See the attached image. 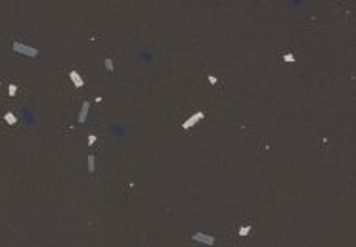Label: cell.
Returning <instances> with one entry per match:
<instances>
[{
    "label": "cell",
    "mask_w": 356,
    "mask_h": 247,
    "mask_svg": "<svg viewBox=\"0 0 356 247\" xmlns=\"http://www.w3.org/2000/svg\"><path fill=\"white\" fill-rule=\"evenodd\" d=\"M12 48H14L17 54H25V56H29V58H36V56H38V50H36V48L27 46V44H21V42H14V44H12Z\"/></svg>",
    "instance_id": "obj_1"
},
{
    "label": "cell",
    "mask_w": 356,
    "mask_h": 247,
    "mask_svg": "<svg viewBox=\"0 0 356 247\" xmlns=\"http://www.w3.org/2000/svg\"><path fill=\"white\" fill-rule=\"evenodd\" d=\"M203 117H205V113H203V111H197L195 115H192V117H190V119H188V121H186V123H184V125H182V127H184V128H192L193 125H195L197 121H201V119H203Z\"/></svg>",
    "instance_id": "obj_2"
},
{
    "label": "cell",
    "mask_w": 356,
    "mask_h": 247,
    "mask_svg": "<svg viewBox=\"0 0 356 247\" xmlns=\"http://www.w3.org/2000/svg\"><path fill=\"white\" fill-rule=\"evenodd\" d=\"M193 240H195V241H203V243H209V245L214 243V238L213 236H207V234H201V232L193 234Z\"/></svg>",
    "instance_id": "obj_3"
},
{
    "label": "cell",
    "mask_w": 356,
    "mask_h": 247,
    "mask_svg": "<svg viewBox=\"0 0 356 247\" xmlns=\"http://www.w3.org/2000/svg\"><path fill=\"white\" fill-rule=\"evenodd\" d=\"M88 109H90V102H84L82 107H80V113H79V123H84V121H86Z\"/></svg>",
    "instance_id": "obj_4"
},
{
    "label": "cell",
    "mask_w": 356,
    "mask_h": 247,
    "mask_svg": "<svg viewBox=\"0 0 356 247\" xmlns=\"http://www.w3.org/2000/svg\"><path fill=\"white\" fill-rule=\"evenodd\" d=\"M69 77H71L73 84H75L77 88H80V86H82V84H84V80L80 79V75H79V73H77V71H71V73H69Z\"/></svg>",
    "instance_id": "obj_5"
},
{
    "label": "cell",
    "mask_w": 356,
    "mask_h": 247,
    "mask_svg": "<svg viewBox=\"0 0 356 247\" xmlns=\"http://www.w3.org/2000/svg\"><path fill=\"white\" fill-rule=\"evenodd\" d=\"M4 119H6L8 125H15V123H17V119H15L14 113H6V115H4Z\"/></svg>",
    "instance_id": "obj_6"
},
{
    "label": "cell",
    "mask_w": 356,
    "mask_h": 247,
    "mask_svg": "<svg viewBox=\"0 0 356 247\" xmlns=\"http://www.w3.org/2000/svg\"><path fill=\"white\" fill-rule=\"evenodd\" d=\"M86 161H88V171L94 172V163H96V161H94V155H88V157H86Z\"/></svg>",
    "instance_id": "obj_7"
},
{
    "label": "cell",
    "mask_w": 356,
    "mask_h": 247,
    "mask_svg": "<svg viewBox=\"0 0 356 247\" xmlns=\"http://www.w3.org/2000/svg\"><path fill=\"white\" fill-rule=\"evenodd\" d=\"M251 232V226H243V228H240V236H247Z\"/></svg>",
    "instance_id": "obj_8"
},
{
    "label": "cell",
    "mask_w": 356,
    "mask_h": 247,
    "mask_svg": "<svg viewBox=\"0 0 356 247\" xmlns=\"http://www.w3.org/2000/svg\"><path fill=\"white\" fill-rule=\"evenodd\" d=\"M8 92H10V96H15V92H17V86H15V84H10V86H8Z\"/></svg>",
    "instance_id": "obj_9"
},
{
    "label": "cell",
    "mask_w": 356,
    "mask_h": 247,
    "mask_svg": "<svg viewBox=\"0 0 356 247\" xmlns=\"http://www.w3.org/2000/svg\"><path fill=\"white\" fill-rule=\"evenodd\" d=\"M103 63H106V69H107V71H113V62H111V59H109V58H107V59H106V62H103Z\"/></svg>",
    "instance_id": "obj_10"
},
{
    "label": "cell",
    "mask_w": 356,
    "mask_h": 247,
    "mask_svg": "<svg viewBox=\"0 0 356 247\" xmlns=\"http://www.w3.org/2000/svg\"><path fill=\"white\" fill-rule=\"evenodd\" d=\"M284 59H285V62H291V63H293V62H295V56H293V54H285Z\"/></svg>",
    "instance_id": "obj_11"
},
{
    "label": "cell",
    "mask_w": 356,
    "mask_h": 247,
    "mask_svg": "<svg viewBox=\"0 0 356 247\" xmlns=\"http://www.w3.org/2000/svg\"><path fill=\"white\" fill-rule=\"evenodd\" d=\"M96 140H98V138H96L94 134H90V136H88V146H94V144H96Z\"/></svg>",
    "instance_id": "obj_12"
},
{
    "label": "cell",
    "mask_w": 356,
    "mask_h": 247,
    "mask_svg": "<svg viewBox=\"0 0 356 247\" xmlns=\"http://www.w3.org/2000/svg\"><path fill=\"white\" fill-rule=\"evenodd\" d=\"M216 80H218V79H216V77H213V75H211V77H209V83H211V84H216Z\"/></svg>",
    "instance_id": "obj_13"
}]
</instances>
